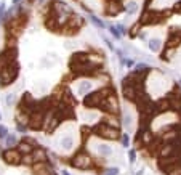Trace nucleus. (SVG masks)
<instances>
[{
  "label": "nucleus",
  "instance_id": "nucleus-1",
  "mask_svg": "<svg viewBox=\"0 0 181 175\" xmlns=\"http://www.w3.org/2000/svg\"><path fill=\"white\" fill-rule=\"evenodd\" d=\"M109 93H111V90H98V92L88 95V97L85 98V105L88 106V108H95V106H98V105L103 103V100Z\"/></svg>",
  "mask_w": 181,
  "mask_h": 175
},
{
  "label": "nucleus",
  "instance_id": "nucleus-2",
  "mask_svg": "<svg viewBox=\"0 0 181 175\" xmlns=\"http://www.w3.org/2000/svg\"><path fill=\"white\" fill-rule=\"evenodd\" d=\"M16 74H18V67L10 64L7 67H3L2 72H0V82H2V85H8V84H11L15 81Z\"/></svg>",
  "mask_w": 181,
  "mask_h": 175
},
{
  "label": "nucleus",
  "instance_id": "nucleus-3",
  "mask_svg": "<svg viewBox=\"0 0 181 175\" xmlns=\"http://www.w3.org/2000/svg\"><path fill=\"white\" fill-rule=\"evenodd\" d=\"M59 145H61V148H63V149L69 151L72 146H74V138H72L71 135H67V137H63V138H61V142H59Z\"/></svg>",
  "mask_w": 181,
  "mask_h": 175
},
{
  "label": "nucleus",
  "instance_id": "nucleus-4",
  "mask_svg": "<svg viewBox=\"0 0 181 175\" xmlns=\"http://www.w3.org/2000/svg\"><path fill=\"white\" fill-rule=\"evenodd\" d=\"M99 135H103V137H106V138H116L117 137V130L109 129V127H101L99 129Z\"/></svg>",
  "mask_w": 181,
  "mask_h": 175
},
{
  "label": "nucleus",
  "instance_id": "nucleus-5",
  "mask_svg": "<svg viewBox=\"0 0 181 175\" xmlns=\"http://www.w3.org/2000/svg\"><path fill=\"white\" fill-rule=\"evenodd\" d=\"M75 167H88L90 166V159L87 156H77V159L74 161Z\"/></svg>",
  "mask_w": 181,
  "mask_h": 175
},
{
  "label": "nucleus",
  "instance_id": "nucleus-6",
  "mask_svg": "<svg viewBox=\"0 0 181 175\" xmlns=\"http://www.w3.org/2000/svg\"><path fill=\"white\" fill-rule=\"evenodd\" d=\"M5 159H7L8 162H11V164H16V162H19V154L18 153H15V151H7L5 153Z\"/></svg>",
  "mask_w": 181,
  "mask_h": 175
},
{
  "label": "nucleus",
  "instance_id": "nucleus-7",
  "mask_svg": "<svg viewBox=\"0 0 181 175\" xmlns=\"http://www.w3.org/2000/svg\"><path fill=\"white\" fill-rule=\"evenodd\" d=\"M92 90V82L90 81H82L79 84V93H87Z\"/></svg>",
  "mask_w": 181,
  "mask_h": 175
},
{
  "label": "nucleus",
  "instance_id": "nucleus-8",
  "mask_svg": "<svg viewBox=\"0 0 181 175\" xmlns=\"http://www.w3.org/2000/svg\"><path fill=\"white\" fill-rule=\"evenodd\" d=\"M160 45H162V42L159 40V39H151V40H149L151 52H159V50H160Z\"/></svg>",
  "mask_w": 181,
  "mask_h": 175
},
{
  "label": "nucleus",
  "instance_id": "nucleus-9",
  "mask_svg": "<svg viewBox=\"0 0 181 175\" xmlns=\"http://www.w3.org/2000/svg\"><path fill=\"white\" fill-rule=\"evenodd\" d=\"M37 173L39 175H55L52 170H50V167H47V166H39L37 167Z\"/></svg>",
  "mask_w": 181,
  "mask_h": 175
},
{
  "label": "nucleus",
  "instance_id": "nucleus-10",
  "mask_svg": "<svg viewBox=\"0 0 181 175\" xmlns=\"http://www.w3.org/2000/svg\"><path fill=\"white\" fill-rule=\"evenodd\" d=\"M98 151H99L101 154H106V156L112 153V149H111L107 145H99V146H98Z\"/></svg>",
  "mask_w": 181,
  "mask_h": 175
},
{
  "label": "nucleus",
  "instance_id": "nucleus-11",
  "mask_svg": "<svg viewBox=\"0 0 181 175\" xmlns=\"http://www.w3.org/2000/svg\"><path fill=\"white\" fill-rule=\"evenodd\" d=\"M125 10L128 11V13H135V11L138 10V5L135 3V2H130V3H127V7H125Z\"/></svg>",
  "mask_w": 181,
  "mask_h": 175
},
{
  "label": "nucleus",
  "instance_id": "nucleus-12",
  "mask_svg": "<svg viewBox=\"0 0 181 175\" xmlns=\"http://www.w3.org/2000/svg\"><path fill=\"white\" fill-rule=\"evenodd\" d=\"M90 19H92V21H93L98 27H104V22H103V21H99L98 18H96V16H93V15H92V16H90Z\"/></svg>",
  "mask_w": 181,
  "mask_h": 175
},
{
  "label": "nucleus",
  "instance_id": "nucleus-13",
  "mask_svg": "<svg viewBox=\"0 0 181 175\" xmlns=\"http://www.w3.org/2000/svg\"><path fill=\"white\" fill-rule=\"evenodd\" d=\"M15 143H16V137H15V135H8V137H7V145L13 146Z\"/></svg>",
  "mask_w": 181,
  "mask_h": 175
},
{
  "label": "nucleus",
  "instance_id": "nucleus-14",
  "mask_svg": "<svg viewBox=\"0 0 181 175\" xmlns=\"http://www.w3.org/2000/svg\"><path fill=\"white\" fill-rule=\"evenodd\" d=\"M123 122H125V129L132 127V117H130L128 114H125V117H123Z\"/></svg>",
  "mask_w": 181,
  "mask_h": 175
},
{
  "label": "nucleus",
  "instance_id": "nucleus-15",
  "mask_svg": "<svg viewBox=\"0 0 181 175\" xmlns=\"http://www.w3.org/2000/svg\"><path fill=\"white\" fill-rule=\"evenodd\" d=\"M119 173V169H116V167H112V169H109L104 175H117Z\"/></svg>",
  "mask_w": 181,
  "mask_h": 175
},
{
  "label": "nucleus",
  "instance_id": "nucleus-16",
  "mask_svg": "<svg viewBox=\"0 0 181 175\" xmlns=\"http://www.w3.org/2000/svg\"><path fill=\"white\" fill-rule=\"evenodd\" d=\"M7 137V127L5 125H0V138Z\"/></svg>",
  "mask_w": 181,
  "mask_h": 175
},
{
  "label": "nucleus",
  "instance_id": "nucleus-17",
  "mask_svg": "<svg viewBox=\"0 0 181 175\" xmlns=\"http://www.w3.org/2000/svg\"><path fill=\"white\" fill-rule=\"evenodd\" d=\"M146 67H148L146 64H138V66H136V71H144Z\"/></svg>",
  "mask_w": 181,
  "mask_h": 175
},
{
  "label": "nucleus",
  "instance_id": "nucleus-18",
  "mask_svg": "<svg viewBox=\"0 0 181 175\" xmlns=\"http://www.w3.org/2000/svg\"><path fill=\"white\" fill-rule=\"evenodd\" d=\"M135 161V151L132 149V151H130V162H133Z\"/></svg>",
  "mask_w": 181,
  "mask_h": 175
},
{
  "label": "nucleus",
  "instance_id": "nucleus-19",
  "mask_svg": "<svg viewBox=\"0 0 181 175\" xmlns=\"http://www.w3.org/2000/svg\"><path fill=\"white\" fill-rule=\"evenodd\" d=\"M123 145H125V146H128V137H127V135L123 137Z\"/></svg>",
  "mask_w": 181,
  "mask_h": 175
},
{
  "label": "nucleus",
  "instance_id": "nucleus-20",
  "mask_svg": "<svg viewBox=\"0 0 181 175\" xmlns=\"http://www.w3.org/2000/svg\"><path fill=\"white\" fill-rule=\"evenodd\" d=\"M176 10H178V11H181V2H179V5L176 7Z\"/></svg>",
  "mask_w": 181,
  "mask_h": 175
},
{
  "label": "nucleus",
  "instance_id": "nucleus-21",
  "mask_svg": "<svg viewBox=\"0 0 181 175\" xmlns=\"http://www.w3.org/2000/svg\"><path fill=\"white\" fill-rule=\"evenodd\" d=\"M63 175H69V173H67V172H66V170H63Z\"/></svg>",
  "mask_w": 181,
  "mask_h": 175
},
{
  "label": "nucleus",
  "instance_id": "nucleus-22",
  "mask_svg": "<svg viewBox=\"0 0 181 175\" xmlns=\"http://www.w3.org/2000/svg\"><path fill=\"white\" fill-rule=\"evenodd\" d=\"M0 119H2V116H0Z\"/></svg>",
  "mask_w": 181,
  "mask_h": 175
}]
</instances>
